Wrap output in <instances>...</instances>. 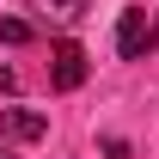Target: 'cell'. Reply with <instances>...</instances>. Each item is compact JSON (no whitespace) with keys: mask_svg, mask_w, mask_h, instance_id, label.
<instances>
[{"mask_svg":"<svg viewBox=\"0 0 159 159\" xmlns=\"http://www.w3.org/2000/svg\"><path fill=\"white\" fill-rule=\"evenodd\" d=\"M153 43H159V19L147 12V6H129V12H122V25H116V49H122L129 61H141Z\"/></svg>","mask_w":159,"mask_h":159,"instance_id":"cell-1","label":"cell"},{"mask_svg":"<svg viewBox=\"0 0 159 159\" xmlns=\"http://www.w3.org/2000/svg\"><path fill=\"white\" fill-rule=\"evenodd\" d=\"M49 86H55V92H80V86H86V49H80L74 37L55 43V55H49Z\"/></svg>","mask_w":159,"mask_h":159,"instance_id":"cell-2","label":"cell"},{"mask_svg":"<svg viewBox=\"0 0 159 159\" xmlns=\"http://www.w3.org/2000/svg\"><path fill=\"white\" fill-rule=\"evenodd\" d=\"M0 122H6V135H12V141H43V135H49V122H43L37 110H25V104H12Z\"/></svg>","mask_w":159,"mask_h":159,"instance_id":"cell-3","label":"cell"},{"mask_svg":"<svg viewBox=\"0 0 159 159\" xmlns=\"http://www.w3.org/2000/svg\"><path fill=\"white\" fill-rule=\"evenodd\" d=\"M31 12H43V19H55V25H74L86 12V0H31Z\"/></svg>","mask_w":159,"mask_h":159,"instance_id":"cell-4","label":"cell"},{"mask_svg":"<svg viewBox=\"0 0 159 159\" xmlns=\"http://www.w3.org/2000/svg\"><path fill=\"white\" fill-rule=\"evenodd\" d=\"M0 43H12V49L31 43V25H25V19H0Z\"/></svg>","mask_w":159,"mask_h":159,"instance_id":"cell-5","label":"cell"},{"mask_svg":"<svg viewBox=\"0 0 159 159\" xmlns=\"http://www.w3.org/2000/svg\"><path fill=\"white\" fill-rule=\"evenodd\" d=\"M104 159H129V141H104Z\"/></svg>","mask_w":159,"mask_h":159,"instance_id":"cell-6","label":"cell"},{"mask_svg":"<svg viewBox=\"0 0 159 159\" xmlns=\"http://www.w3.org/2000/svg\"><path fill=\"white\" fill-rule=\"evenodd\" d=\"M0 159H12V153H6V147H0Z\"/></svg>","mask_w":159,"mask_h":159,"instance_id":"cell-7","label":"cell"}]
</instances>
